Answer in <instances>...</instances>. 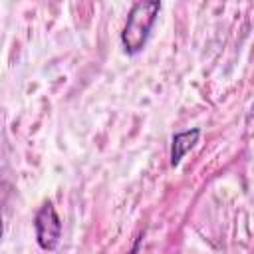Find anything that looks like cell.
Returning a JSON list of instances; mask_svg holds the SVG:
<instances>
[{
	"label": "cell",
	"instance_id": "cell-1",
	"mask_svg": "<svg viewBox=\"0 0 254 254\" xmlns=\"http://www.w3.org/2000/svg\"><path fill=\"white\" fill-rule=\"evenodd\" d=\"M159 12H161L159 0H143L131 6L127 22L121 32V44L129 56H135L145 48Z\"/></svg>",
	"mask_w": 254,
	"mask_h": 254
},
{
	"label": "cell",
	"instance_id": "cell-2",
	"mask_svg": "<svg viewBox=\"0 0 254 254\" xmlns=\"http://www.w3.org/2000/svg\"><path fill=\"white\" fill-rule=\"evenodd\" d=\"M34 230H36V242L42 250L52 252L60 244L62 238V220L54 208L52 202H44L40 210L34 216Z\"/></svg>",
	"mask_w": 254,
	"mask_h": 254
},
{
	"label": "cell",
	"instance_id": "cell-3",
	"mask_svg": "<svg viewBox=\"0 0 254 254\" xmlns=\"http://www.w3.org/2000/svg\"><path fill=\"white\" fill-rule=\"evenodd\" d=\"M200 137V129H189V131H181L177 135H173L171 139V167H179L181 159L187 155V151H190L196 141Z\"/></svg>",
	"mask_w": 254,
	"mask_h": 254
},
{
	"label": "cell",
	"instance_id": "cell-4",
	"mask_svg": "<svg viewBox=\"0 0 254 254\" xmlns=\"http://www.w3.org/2000/svg\"><path fill=\"white\" fill-rule=\"evenodd\" d=\"M2 234H4V218H2V210H0V240H2Z\"/></svg>",
	"mask_w": 254,
	"mask_h": 254
}]
</instances>
